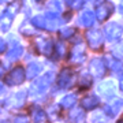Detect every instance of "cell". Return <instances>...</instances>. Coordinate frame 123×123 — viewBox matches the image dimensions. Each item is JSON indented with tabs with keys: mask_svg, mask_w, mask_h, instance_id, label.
Wrapping results in <instances>:
<instances>
[{
	"mask_svg": "<svg viewBox=\"0 0 123 123\" xmlns=\"http://www.w3.org/2000/svg\"><path fill=\"white\" fill-rule=\"evenodd\" d=\"M33 118L36 123H45L47 120V116L41 110H33Z\"/></svg>",
	"mask_w": 123,
	"mask_h": 123,
	"instance_id": "18",
	"label": "cell"
},
{
	"mask_svg": "<svg viewBox=\"0 0 123 123\" xmlns=\"http://www.w3.org/2000/svg\"><path fill=\"white\" fill-rule=\"evenodd\" d=\"M22 52H23L22 47H21V45H15V47H12V48L8 51L7 57H8V60H17V59H19V57H21Z\"/></svg>",
	"mask_w": 123,
	"mask_h": 123,
	"instance_id": "15",
	"label": "cell"
},
{
	"mask_svg": "<svg viewBox=\"0 0 123 123\" xmlns=\"http://www.w3.org/2000/svg\"><path fill=\"white\" fill-rule=\"evenodd\" d=\"M1 89H3V85H1V84H0V90H1Z\"/></svg>",
	"mask_w": 123,
	"mask_h": 123,
	"instance_id": "29",
	"label": "cell"
},
{
	"mask_svg": "<svg viewBox=\"0 0 123 123\" xmlns=\"http://www.w3.org/2000/svg\"><path fill=\"white\" fill-rule=\"evenodd\" d=\"M4 49H6V43H4L1 38H0V53L4 52Z\"/></svg>",
	"mask_w": 123,
	"mask_h": 123,
	"instance_id": "25",
	"label": "cell"
},
{
	"mask_svg": "<svg viewBox=\"0 0 123 123\" xmlns=\"http://www.w3.org/2000/svg\"><path fill=\"white\" fill-rule=\"evenodd\" d=\"M75 101H77V97H75V94H68V96L63 97L60 101V104L63 107H66V108H70V107H73L75 104Z\"/></svg>",
	"mask_w": 123,
	"mask_h": 123,
	"instance_id": "17",
	"label": "cell"
},
{
	"mask_svg": "<svg viewBox=\"0 0 123 123\" xmlns=\"http://www.w3.org/2000/svg\"><path fill=\"white\" fill-rule=\"evenodd\" d=\"M1 74H3V67L0 66V75H1Z\"/></svg>",
	"mask_w": 123,
	"mask_h": 123,
	"instance_id": "26",
	"label": "cell"
},
{
	"mask_svg": "<svg viewBox=\"0 0 123 123\" xmlns=\"http://www.w3.org/2000/svg\"><path fill=\"white\" fill-rule=\"evenodd\" d=\"M68 6H71L73 8H81L84 6V3L82 1H68Z\"/></svg>",
	"mask_w": 123,
	"mask_h": 123,
	"instance_id": "23",
	"label": "cell"
},
{
	"mask_svg": "<svg viewBox=\"0 0 123 123\" xmlns=\"http://www.w3.org/2000/svg\"><path fill=\"white\" fill-rule=\"evenodd\" d=\"M81 22L85 26L93 25V22H94V15H93L92 11H85V12H82V15H81Z\"/></svg>",
	"mask_w": 123,
	"mask_h": 123,
	"instance_id": "16",
	"label": "cell"
},
{
	"mask_svg": "<svg viewBox=\"0 0 123 123\" xmlns=\"http://www.w3.org/2000/svg\"><path fill=\"white\" fill-rule=\"evenodd\" d=\"M120 86H122V90H123V79H122V82H120Z\"/></svg>",
	"mask_w": 123,
	"mask_h": 123,
	"instance_id": "28",
	"label": "cell"
},
{
	"mask_svg": "<svg viewBox=\"0 0 123 123\" xmlns=\"http://www.w3.org/2000/svg\"><path fill=\"white\" fill-rule=\"evenodd\" d=\"M100 92L103 93V96H112L115 92V85L111 82V81H107V82H103L100 85Z\"/></svg>",
	"mask_w": 123,
	"mask_h": 123,
	"instance_id": "13",
	"label": "cell"
},
{
	"mask_svg": "<svg viewBox=\"0 0 123 123\" xmlns=\"http://www.w3.org/2000/svg\"><path fill=\"white\" fill-rule=\"evenodd\" d=\"M33 23H34L37 27H40V29H45L47 21H45V18L43 17V15H37L36 18H33Z\"/></svg>",
	"mask_w": 123,
	"mask_h": 123,
	"instance_id": "20",
	"label": "cell"
},
{
	"mask_svg": "<svg viewBox=\"0 0 123 123\" xmlns=\"http://www.w3.org/2000/svg\"><path fill=\"white\" fill-rule=\"evenodd\" d=\"M51 77H52V73H49V74L44 75L43 78H38L37 81H34L33 85H31V93H41V92H44L45 89L48 88L49 82H51Z\"/></svg>",
	"mask_w": 123,
	"mask_h": 123,
	"instance_id": "2",
	"label": "cell"
},
{
	"mask_svg": "<svg viewBox=\"0 0 123 123\" xmlns=\"http://www.w3.org/2000/svg\"><path fill=\"white\" fill-rule=\"evenodd\" d=\"M86 37H88V41L90 44V47H93V48H98L101 45V43H103V34L98 30L88 31Z\"/></svg>",
	"mask_w": 123,
	"mask_h": 123,
	"instance_id": "5",
	"label": "cell"
},
{
	"mask_svg": "<svg viewBox=\"0 0 123 123\" xmlns=\"http://www.w3.org/2000/svg\"><path fill=\"white\" fill-rule=\"evenodd\" d=\"M14 123H29V120H27L26 116H23V115H19V116H17V118H15Z\"/></svg>",
	"mask_w": 123,
	"mask_h": 123,
	"instance_id": "22",
	"label": "cell"
},
{
	"mask_svg": "<svg viewBox=\"0 0 123 123\" xmlns=\"http://www.w3.org/2000/svg\"><path fill=\"white\" fill-rule=\"evenodd\" d=\"M25 77H26V75H25V70H23L22 67H17V68H14V70L6 77V82L8 85H19L21 82H23Z\"/></svg>",
	"mask_w": 123,
	"mask_h": 123,
	"instance_id": "1",
	"label": "cell"
},
{
	"mask_svg": "<svg viewBox=\"0 0 123 123\" xmlns=\"http://www.w3.org/2000/svg\"><path fill=\"white\" fill-rule=\"evenodd\" d=\"M37 49L38 52L44 53V55H49L52 52V45H51V41L49 40H44V38H40L37 41Z\"/></svg>",
	"mask_w": 123,
	"mask_h": 123,
	"instance_id": "9",
	"label": "cell"
},
{
	"mask_svg": "<svg viewBox=\"0 0 123 123\" xmlns=\"http://www.w3.org/2000/svg\"><path fill=\"white\" fill-rule=\"evenodd\" d=\"M40 71H41V66H40L38 63H30L27 66L26 71H25V75H26L27 78H36Z\"/></svg>",
	"mask_w": 123,
	"mask_h": 123,
	"instance_id": "11",
	"label": "cell"
},
{
	"mask_svg": "<svg viewBox=\"0 0 123 123\" xmlns=\"http://www.w3.org/2000/svg\"><path fill=\"white\" fill-rule=\"evenodd\" d=\"M73 31H74V30L70 29V27H64V29H62V30H60V34H62V37H70Z\"/></svg>",
	"mask_w": 123,
	"mask_h": 123,
	"instance_id": "21",
	"label": "cell"
},
{
	"mask_svg": "<svg viewBox=\"0 0 123 123\" xmlns=\"http://www.w3.org/2000/svg\"><path fill=\"white\" fill-rule=\"evenodd\" d=\"M120 11H122V12H123V3H122V4H120Z\"/></svg>",
	"mask_w": 123,
	"mask_h": 123,
	"instance_id": "27",
	"label": "cell"
},
{
	"mask_svg": "<svg viewBox=\"0 0 123 123\" xmlns=\"http://www.w3.org/2000/svg\"><path fill=\"white\" fill-rule=\"evenodd\" d=\"M118 123H123V120H120V122H118Z\"/></svg>",
	"mask_w": 123,
	"mask_h": 123,
	"instance_id": "30",
	"label": "cell"
},
{
	"mask_svg": "<svg viewBox=\"0 0 123 123\" xmlns=\"http://www.w3.org/2000/svg\"><path fill=\"white\" fill-rule=\"evenodd\" d=\"M111 12H112V4L111 3H103V6H100L97 8L96 14L100 21H104V19H107L111 15Z\"/></svg>",
	"mask_w": 123,
	"mask_h": 123,
	"instance_id": "7",
	"label": "cell"
},
{
	"mask_svg": "<svg viewBox=\"0 0 123 123\" xmlns=\"http://www.w3.org/2000/svg\"><path fill=\"white\" fill-rule=\"evenodd\" d=\"M70 60L73 62V63H78V62L84 60V48H82L81 45H77V47L73 48Z\"/></svg>",
	"mask_w": 123,
	"mask_h": 123,
	"instance_id": "10",
	"label": "cell"
},
{
	"mask_svg": "<svg viewBox=\"0 0 123 123\" xmlns=\"http://www.w3.org/2000/svg\"><path fill=\"white\" fill-rule=\"evenodd\" d=\"M97 104H98V100L93 96L85 97L84 100L81 101V105H82V108H85V110H92V108H94Z\"/></svg>",
	"mask_w": 123,
	"mask_h": 123,
	"instance_id": "14",
	"label": "cell"
},
{
	"mask_svg": "<svg viewBox=\"0 0 123 123\" xmlns=\"http://www.w3.org/2000/svg\"><path fill=\"white\" fill-rule=\"evenodd\" d=\"M82 84H81V86H89L90 85V78H88V77H82Z\"/></svg>",
	"mask_w": 123,
	"mask_h": 123,
	"instance_id": "24",
	"label": "cell"
},
{
	"mask_svg": "<svg viewBox=\"0 0 123 123\" xmlns=\"http://www.w3.org/2000/svg\"><path fill=\"white\" fill-rule=\"evenodd\" d=\"M73 84V71L70 68H63L59 74V86L60 88H68Z\"/></svg>",
	"mask_w": 123,
	"mask_h": 123,
	"instance_id": "4",
	"label": "cell"
},
{
	"mask_svg": "<svg viewBox=\"0 0 123 123\" xmlns=\"http://www.w3.org/2000/svg\"><path fill=\"white\" fill-rule=\"evenodd\" d=\"M122 30H123V27L120 25H118V23H111V25H107L105 26L104 33H105L107 38L110 40V41H112V40H116L118 37H120Z\"/></svg>",
	"mask_w": 123,
	"mask_h": 123,
	"instance_id": "3",
	"label": "cell"
},
{
	"mask_svg": "<svg viewBox=\"0 0 123 123\" xmlns=\"http://www.w3.org/2000/svg\"><path fill=\"white\" fill-rule=\"evenodd\" d=\"M71 119L74 123H84V114L81 112V110H77L74 112H71Z\"/></svg>",
	"mask_w": 123,
	"mask_h": 123,
	"instance_id": "19",
	"label": "cell"
},
{
	"mask_svg": "<svg viewBox=\"0 0 123 123\" xmlns=\"http://www.w3.org/2000/svg\"><path fill=\"white\" fill-rule=\"evenodd\" d=\"M122 107H123V101L119 100V98H116V100H114L112 104L105 105V112L107 114H110V115H115L120 108H122Z\"/></svg>",
	"mask_w": 123,
	"mask_h": 123,
	"instance_id": "12",
	"label": "cell"
},
{
	"mask_svg": "<svg viewBox=\"0 0 123 123\" xmlns=\"http://www.w3.org/2000/svg\"><path fill=\"white\" fill-rule=\"evenodd\" d=\"M105 71V66L101 59H93L90 62V73H92L94 77H101Z\"/></svg>",
	"mask_w": 123,
	"mask_h": 123,
	"instance_id": "6",
	"label": "cell"
},
{
	"mask_svg": "<svg viewBox=\"0 0 123 123\" xmlns=\"http://www.w3.org/2000/svg\"><path fill=\"white\" fill-rule=\"evenodd\" d=\"M11 21H12V12L11 11H4L0 17V30H8L10 25H11Z\"/></svg>",
	"mask_w": 123,
	"mask_h": 123,
	"instance_id": "8",
	"label": "cell"
}]
</instances>
